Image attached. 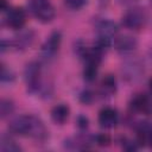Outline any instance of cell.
<instances>
[{
    "mask_svg": "<svg viewBox=\"0 0 152 152\" xmlns=\"http://www.w3.org/2000/svg\"><path fill=\"white\" fill-rule=\"evenodd\" d=\"M8 128L14 134L19 135H30L37 140L45 139L46 137V128L42 120L34 115H20L14 118Z\"/></svg>",
    "mask_w": 152,
    "mask_h": 152,
    "instance_id": "cell-1",
    "label": "cell"
},
{
    "mask_svg": "<svg viewBox=\"0 0 152 152\" xmlns=\"http://www.w3.org/2000/svg\"><path fill=\"white\" fill-rule=\"evenodd\" d=\"M30 8L42 23H49L55 18V8L50 0H30Z\"/></svg>",
    "mask_w": 152,
    "mask_h": 152,
    "instance_id": "cell-2",
    "label": "cell"
},
{
    "mask_svg": "<svg viewBox=\"0 0 152 152\" xmlns=\"http://www.w3.org/2000/svg\"><path fill=\"white\" fill-rule=\"evenodd\" d=\"M146 21V13L144 8L133 7L122 15V25L131 30L140 28Z\"/></svg>",
    "mask_w": 152,
    "mask_h": 152,
    "instance_id": "cell-3",
    "label": "cell"
},
{
    "mask_svg": "<svg viewBox=\"0 0 152 152\" xmlns=\"http://www.w3.org/2000/svg\"><path fill=\"white\" fill-rule=\"evenodd\" d=\"M24 77L30 91H36L40 84V66L37 62H31L26 64L24 70Z\"/></svg>",
    "mask_w": 152,
    "mask_h": 152,
    "instance_id": "cell-4",
    "label": "cell"
},
{
    "mask_svg": "<svg viewBox=\"0 0 152 152\" xmlns=\"http://www.w3.org/2000/svg\"><path fill=\"white\" fill-rule=\"evenodd\" d=\"M61 40H62L61 32H58V31L52 32L50 34V37L45 40L43 46H42V56L45 59L52 58L57 53V51H58V49L61 46Z\"/></svg>",
    "mask_w": 152,
    "mask_h": 152,
    "instance_id": "cell-5",
    "label": "cell"
},
{
    "mask_svg": "<svg viewBox=\"0 0 152 152\" xmlns=\"http://www.w3.org/2000/svg\"><path fill=\"white\" fill-rule=\"evenodd\" d=\"M25 21H26V15L21 7H13L7 12L6 23L10 27H12L14 30L21 28L24 26Z\"/></svg>",
    "mask_w": 152,
    "mask_h": 152,
    "instance_id": "cell-6",
    "label": "cell"
},
{
    "mask_svg": "<svg viewBox=\"0 0 152 152\" xmlns=\"http://www.w3.org/2000/svg\"><path fill=\"white\" fill-rule=\"evenodd\" d=\"M119 120L118 112L114 108L106 107L100 110L99 113V124L103 128H113L116 126Z\"/></svg>",
    "mask_w": 152,
    "mask_h": 152,
    "instance_id": "cell-7",
    "label": "cell"
},
{
    "mask_svg": "<svg viewBox=\"0 0 152 152\" xmlns=\"http://www.w3.org/2000/svg\"><path fill=\"white\" fill-rule=\"evenodd\" d=\"M69 114H70V109L64 103H59L51 109V119L53 120V122L59 125H63L68 120Z\"/></svg>",
    "mask_w": 152,
    "mask_h": 152,
    "instance_id": "cell-8",
    "label": "cell"
},
{
    "mask_svg": "<svg viewBox=\"0 0 152 152\" xmlns=\"http://www.w3.org/2000/svg\"><path fill=\"white\" fill-rule=\"evenodd\" d=\"M99 37H103L107 39H110L116 32H118V26L110 20H102L97 24L96 26Z\"/></svg>",
    "mask_w": 152,
    "mask_h": 152,
    "instance_id": "cell-9",
    "label": "cell"
},
{
    "mask_svg": "<svg viewBox=\"0 0 152 152\" xmlns=\"http://www.w3.org/2000/svg\"><path fill=\"white\" fill-rule=\"evenodd\" d=\"M137 39L131 36H122L115 40V46L120 52H131L137 48Z\"/></svg>",
    "mask_w": 152,
    "mask_h": 152,
    "instance_id": "cell-10",
    "label": "cell"
},
{
    "mask_svg": "<svg viewBox=\"0 0 152 152\" xmlns=\"http://www.w3.org/2000/svg\"><path fill=\"white\" fill-rule=\"evenodd\" d=\"M33 38H34L33 31H30V30L28 31H24V32H21L20 34H18L14 38L13 44L17 48V50H25L32 44Z\"/></svg>",
    "mask_w": 152,
    "mask_h": 152,
    "instance_id": "cell-11",
    "label": "cell"
},
{
    "mask_svg": "<svg viewBox=\"0 0 152 152\" xmlns=\"http://www.w3.org/2000/svg\"><path fill=\"white\" fill-rule=\"evenodd\" d=\"M138 137L142 142H152V124L141 122L138 127Z\"/></svg>",
    "mask_w": 152,
    "mask_h": 152,
    "instance_id": "cell-12",
    "label": "cell"
},
{
    "mask_svg": "<svg viewBox=\"0 0 152 152\" xmlns=\"http://www.w3.org/2000/svg\"><path fill=\"white\" fill-rule=\"evenodd\" d=\"M116 89V82H115V78L112 76V75H107L103 80H102V83H101V90L103 94H113Z\"/></svg>",
    "mask_w": 152,
    "mask_h": 152,
    "instance_id": "cell-13",
    "label": "cell"
},
{
    "mask_svg": "<svg viewBox=\"0 0 152 152\" xmlns=\"http://www.w3.org/2000/svg\"><path fill=\"white\" fill-rule=\"evenodd\" d=\"M0 150L2 152H17V151H20V147L12 139L2 135L1 142H0Z\"/></svg>",
    "mask_w": 152,
    "mask_h": 152,
    "instance_id": "cell-14",
    "label": "cell"
},
{
    "mask_svg": "<svg viewBox=\"0 0 152 152\" xmlns=\"http://www.w3.org/2000/svg\"><path fill=\"white\" fill-rule=\"evenodd\" d=\"M97 65L96 63H90V62H87L86 64V68L83 70V76H84V80L88 81V82H91L96 78V75H97Z\"/></svg>",
    "mask_w": 152,
    "mask_h": 152,
    "instance_id": "cell-15",
    "label": "cell"
},
{
    "mask_svg": "<svg viewBox=\"0 0 152 152\" xmlns=\"http://www.w3.org/2000/svg\"><path fill=\"white\" fill-rule=\"evenodd\" d=\"M13 109H14V104H13V102L11 100H8V99H2L1 100V103H0V115H1L2 119L8 116L10 114H12Z\"/></svg>",
    "mask_w": 152,
    "mask_h": 152,
    "instance_id": "cell-16",
    "label": "cell"
},
{
    "mask_svg": "<svg viewBox=\"0 0 152 152\" xmlns=\"http://www.w3.org/2000/svg\"><path fill=\"white\" fill-rule=\"evenodd\" d=\"M65 5L71 10H78L87 4V0H64Z\"/></svg>",
    "mask_w": 152,
    "mask_h": 152,
    "instance_id": "cell-17",
    "label": "cell"
},
{
    "mask_svg": "<svg viewBox=\"0 0 152 152\" xmlns=\"http://www.w3.org/2000/svg\"><path fill=\"white\" fill-rule=\"evenodd\" d=\"M14 78L12 71L10 69H7L5 65H2L1 68V81L2 82H6V81H12Z\"/></svg>",
    "mask_w": 152,
    "mask_h": 152,
    "instance_id": "cell-18",
    "label": "cell"
},
{
    "mask_svg": "<svg viewBox=\"0 0 152 152\" xmlns=\"http://www.w3.org/2000/svg\"><path fill=\"white\" fill-rule=\"evenodd\" d=\"M96 142L100 145V146H108L109 142H110V137L108 134H99L96 137Z\"/></svg>",
    "mask_w": 152,
    "mask_h": 152,
    "instance_id": "cell-19",
    "label": "cell"
},
{
    "mask_svg": "<svg viewBox=\"0 0 152 152\" xmlns=\"http://www.w3.org/2000/svg\"><path fill=\"white\" fill-rule=\"evenodd\" d=\"M80 99H81V101H82L83 103H90V102L93 101V95H91V93H89V91H83V93L80 95Z\"/></svg>",
    "mask_w": 152,
    "mask_h": 152,
    "instance_id": "cell-20",
    "label": "cell"
},
{
    "mask_svg": "<svg viewBox=\"0 0 152 152\" xmlns=\"http://www.w3.org/2000/svg\"><path fill=\"white\" fill-rule=\"evenodd\" d=\"M78 126L82 127V128H86L88 126V119L84 118V116H80L78 118Z\"/></svg>",
    "mask_w": 152,
    "mask_h": 152,
    "instance_id": "cell-21",
    "label": "cell"
},
{
    "mask_svg": "<svg viewBox=\"0 0 152 152\" xmlns=\"http://www.w3.org/2000/svg\"><path fill=\"white\" fill-rule=\"evenodd\" d=\"M0 2H1V11H6V8H7L6 0H0Z\"/></svg>",
    "mask_w": 152,
    "mask_h": 152,
    "instance_id": "cell-22",
    "label": "cell"
},
{
    "mask_svg": "<svg viewBox=\"0 0 152 152\" xmlns=\"http://www.w3.org/2000/svg\"><path fill=\"white\" fill-rule=\"evenodd\" d=\"M148 87H150V91H151V95H152V78L148 82Z\"/></svg>",
    "mask_w": 152,
    "mask_h": 152,
    "instance_id": "cell-23",
    "label": "cell"
},
{
    "mask_svg": "<svg viewBox=\"0 0 152 152\" xmlns=\"http://www.w3.org/2000/svg\"><path fill=\"white\" fill-rule=\"evenodd\" d=\"M104 1H106V2H107V1H108V0H101V2H104Z\"/></svg>",
    "mask_w": 152,
    "mask_h": 152,
    "instance_id": "cell-24",
    "label": "cell"
}]
</instances>
